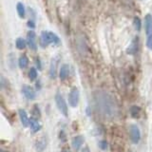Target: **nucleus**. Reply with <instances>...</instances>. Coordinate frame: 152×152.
Listing matches in <instances>:
<instances>
[{
  "mask_svg": "<svg viewBox=\"0 0 152 152\" xmlns=\"http://www.w3.org/2000/svg\"><path fill=\"white\" fill-rule=\"evenodd\" d=\"M94 104L98 112L106 119H115L119 115L117 103L110 94L104 91H97L93 95Z\"/></svg>",
  "mask_w": 152,
  "mask_h": 152,
  "instance_id": "obj_1",
  "label": "nucleus"
},
{
  "mask_svg": "<svg viewBox=\"0 0 152 152\" xmlns=\"http://www.w3.org/2000/svg\"><path fill=\"white\" fill-rule=\"evenodd\" d=\"M40 44L42 47H47L50 44L58 45L60 44V38L53 32L43 31L40 36Z\"/></svg>",
  "mask_w": 152,
  "mask_h": 152,
  "instance_id": "obj_2",
  "label": "nucleus"
},
{
  "mask_svg": "<svg viewBox=\"0 0 152 152\" xmlns=\"http://www.w3.org/2000/svg\"><path fill=\"white\" fill-rule=\"evenodd\" d=\"M55 102H56V106L58 107L59 111L63 114L65 117H68V114H69V108L68 106H66V103L65 101L64 97L62 96L60 93H56L55 95Z\"/></svg>",
  "mask_w": 152,
  "mask_h": 152,
  "instance_id": "obj_3",
  "label": "nucleus"
},
{
  "mask_svg": "<svg viewBox=\"0 0 152 152\" xmlns=\"http://www.w3.org/2000/svg\"><path fill=\"white\" fill-rule=\"evenodd\" d=\"M79 99H80V94L79 90L76 88H72L70 89L69 94V104L70 107H76L79 104Z\"/></svg>",
  "mask_w": 152,
  "mask_h": 152,
  "instance_id": "obj_4",
  "label": "nucleus"
},
{
  "mask_svg": "<svg viewBox=\"0 0 152 152\" xmlns=\"http://www.w3.org/2000/svg\"><path fill=\"white\" fill-rule=\"evenodd\" d=\"M128 131H129V137H130L131 142L133 144H138L141 140V132H140L139 127L136 125H131L129 126Z\"/></svg>",
  "mask_w": 152,
  "mask_h": 152,
  "instance_id": "obj_5",
  "label": "nucleus"
},
{
  "mask_svg": "<svg viewBox=\"0 0 152 152\" xmlns=\"http://www.w3.org/2000/svg\"><path fill=\"white\" fill-rule=\"evenodd\" d=\"M27 44L32 50H37V43H36V34L33 31H30L27 34Z\"/></svg>",
  "mask_w": 152,
  "mask_h": 152,
  "instance_id": "obj_6",
  "label": "nucleus"
},
{
  "mask_svg": "<svg viewBox=\"0 0 152 152\" xmlns=\"http://www.w3.org/2000/svg\"><path fill=\"white\" fill-rule=\"evenodd\" d=\"M59 63V57L56 56L54 58H52L51 63L50 66V76L51 79H55L57 75V66Z\"/></svg>",
  "mask_w": 152,
  "mask_h": 152,
  "instance_id": "obj_7",
  "label": "nucleus"
},
{
  "mask_svg": "<svg viewBox=\"0 0 152 152\" xmlns=\"http://www.w3.org/2000/svg\"><path fill=\"white\" fill-rule=\"evenodd\" d=\"M22 91H23V94L25 95V97L28 100H33L36 96V93L34 91V89H33L31 86L24 85L23 88H22Z\"/></svg>",
  "mask_w": 152,
  "mask_h": 152,
  "instance_id": "obj_8",
  "label": "nucleus"
},
{
  "mask_svg": "<svg viewBox=\"0 0 152 152\" xmlns=\"http://www.w3.org/2000/svg\"><path fill=\"white\" fill-rule=\"evenodd\" d=\"M84 137L81 136V135H78V136H75L72 141H71V145H72L73 149L75 151H78L80 149V147L83 145L84 144Z\"/></svg>",
  "mask_w": 152,
  "mask_h": 152,
  "instance_id": "obj_9",
  "label": "nucleus"
},
{
  "mask_svg": "<svg viewBox=\"0 0 152 152\" xmlns=\"http://www.w3.org/2000/svg\"><path fill=\"white\" fill-rule=\"evenodd\" d=\"M145 33L147 35L152 34V15L151 14H146L145 19Z\"/></svg>",
  "mask_w": 152,
  "mask_h": 152,
  "instance_id": "obj_10",
  "label": "nucleus"
},
{
  "mask_svg": "<svg viewBox=\"0 0 152 152\" xmlns=\"http://www.w3.org/2000/svg\"><path fill=\"white\" fill-rule=\"evenodd\" d=\"M18 114H19V118H20V121L22 123V125L24 126H28L30 125V119L28 117V114L26 112L25 109H19L18 110Z\"/></svg>",
  "mask_w": 152,
  "mask_h": 152,
  "instance_id": "obj_11",
  "label": "nucleus"
},
{
  "mask_svg": "<svg viewBox=\"0 0 152 152\" xmlns=\"http://www.w3.org/2000/svg\"><path fill=\"white\" fill-rule=\"evenodd\" d=\"M69 74V66L68 64H64L61 66V69L59 71V77L61 80H66L68 78V76Z\"/></svg>",
  "mask_w": 152,
  "mask_h": 152,
  "instance_id": "obj_12",
  "label": "nucleus"
},
{
  "mask_svg": "<svg viewBox=\"0 0 152 152\" xmlns=\"http://www.w3.org/2000/svg\"><path fill=\"white\" fill-rule=\"evenodd\" d=\"M30 126L31 128V130L33 132H37V131H39L40 130V128H41V126H40V124L39 122H38L36 119L34 118H31V120H30Z\"/></svg>",
  "mask_w": 152,
  "mask_h": 152,
  "instance_id": "obj_13",
  "label": "nucleus"
},
{
  "mask_svg": "<svg viewBox=\"0 0 152 152\" xmlns=\"http://www.w3.org/2000/svg\"><path fill=\"white\" fill-rule=\"evenodd\" d=\"M137 51H138V40L137 41L134 40L131 43V45L128 47L126 52L128 54H135Z\"/></svg>",
  "mask_w": 152,
  "mask_h": 152,
  "instance_id": "obj_14",
  "label": "nucleus"
},
{
  "mask_svg": "<svg viewBox=\"0 0 152 152\" xmlns=\"http://www.w3.org/2000/svg\"><path fill=\"white\" fill-rule=\"evenodd\" d=\"M18 65L20 66L21 69H25L28 66V59L26 55H22L20 58H19V61H18Z\"/></svg>",
  "mask_w": 152,
  "mask_h": 152,
  "instance_id": "obj_15",
  "label": "nucleus"
},
{
  "mask_svg": "<svg viewBox=\"0 0 152 152\" xmlns=\"http://www.w3.org/2000/svg\"><path fill=\"white\" fill-rule=\"evenodd\" d=\"M130 114L133 118H139L141 115V108L137 106H133L130 108Z\"/></svg>",
  "mask_w": 152,
  "mask_h": 152,
  "instance_id": "obj_16",
  "label": "nucleus"
},
{
  "mask_svg": "<svg viewBox=\"0 0 152 152\" xmlns=\"http://www.w3.org/2000/svg\"><path fill=\"white\" fill-rule=\"evenodd\" d=\"M26 44L27 42L23 39V38L19 37L16 39V42H15V45H16V48L18 50H24L26 48Z\"/></svg>",
  "mask_w": 152,
  "mask_h": 152,
  "instance_id": "obj_17",
  "label": "nucleus"
},
{
  "mask_svg": "<svg viewBox=\"0 0 152 152\" xmlns=\"http://www.w3.org/2000/svg\"><path fill=\"white\" fill-rule=\"evenodd\" d=\"M16 10H17L19 17H21V18L25 17V7H24V5L22 3H17Z\"/></svg>",
  "mask_w": 152,
  "mask_h": 152,
  "instance_id": "obj_18",
  "label": "nucleus"
},
{
  "mask_svg": "<svg viewBox=\"0 0 152 152\" xmlns=\"http://www.w3.org/2000/svg\"><path fill=\"white\" fill-rule=\"evenodd\" d=\"M46 145H47V142L44 138H40V139L36 142V147L38 150H44L46 148Z\"/></svg>",
  "mask_w": 152,
  "mask_h": 152,
  "instance_id": "obj_19",
  "label": "nucleus"
},
{
  "mask_svg": "<svg viewBox=\"0 0 152 152\" xmlns=\"http://www.w3.org/2000/svg\"><path fill=\"white\" fill-rule=\"evenodd\" d=\"M28 78H30L31 81L35 80L37 78V70L34 68H31L28 71Z\"/></svg>",
  "mask_w": 152,
  "mask_h": 152,
  "instance_id": "obj_20",
  "label": "nucleus"
},
{
  "mask_svg": "<svg viewBox=\"0 0 152 152\" xmlns=\"http://www.w3.org/2000/svg\"><path fill=\"white\" fill-rule=\"evenodd\" d=\"M141 26H142V23H141V19L139 17H135L134 18V27L136 28V31H140L141 30Z\"/></svg>",
  "mask_w": 152,
  "mask_h": 152,
  "instance_id": "obj_21",
  "label": "nucleus"
},
{
  "mask_svg": "<svg viewBox=\"0 0 152 152\" xmlns=\"http://www.w3.org/2000/svg\"><path fill=\"white\" fill-rule=\"evenodd\" d=\"M146 47L148 48L149 50H152V34L148 35L146 40Z\"/></svg>",
  "mask_w": 152,
  "mask_h": 152,
  "instance_id": "obj_22",
  "label": "nucleus"
},
{
  "mask_svg": "<svg viewBox=\"0 0 152 152\" xmlns=\"http://www.w3.org/2000/svg\"><path fill=\"white\" fill-rule=\"evenodd\" d=\"M99 146H100V148L103 149V150H106L107 148V141H101L99 142Z\"/></svg>",
  "mask_w": 152,
  "mask_h": 152,
  "instance_id": "obj_23",
  "label": "nucleus"
},
{
  "mask_svg": "<svg viewBox=\"0 0 152 152\" xmlns=\"http://www.w3.org/2000/svg\"><path fill=\"white\" fill-rule=\"evenodd\" d=\"M28 27H30L31 28H34L35 27V25H34V23H33V21H28Z\"/></svg>",
  "mask_w": 152,
  "mask_h": 152,
  "instance_id": "obj_24",
  "label": "nucleus"
},
{
  "mask_svg": "<svg viewBox=\"0 0 152 152\" xmlns=\"http://www.w3.org/2000/svg\"><path fill=\"white\" fill-rule=\"evenodd\" d=\"M81 152H90V150H89V148H88V146H85L84 148L82 149V151H81Z\"/></svg>",
  "mask_w": 152,
  "mask_h": 152,
  "instance_id": "obj_25",
  "label": "nucleus"
},
{
  "mask_svg": "<svg viewBox=\"0 0 152 152\" xmlns=\"http://www.w3.org/2000/svg\"><path fill=\"white\" fill-rule=\"evenodd\" d=\"M62 152H69V150H66V149H64Z\"/></svg>",
  "mask_w": 152,
  "mask_h": 152,
  "instance_id": "obj_26",
  "label": "nucleus"
},
{
  "mask_svg": "<svg viewBox=\"0 0 152 152\" xmlns=\"http://www.w3.org/2000/svg\"><path fill=\"white\" fill-rule=\"evenodd\" d=\"M0 152H8V151H6V150H3V149H1V150H0Z\"/></svg>",
  "mask_w": 152,
  "mask_h": 152,
  "instance_id": "obj_27",
  "label": "nucleus"
}]
</instances>
